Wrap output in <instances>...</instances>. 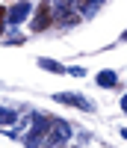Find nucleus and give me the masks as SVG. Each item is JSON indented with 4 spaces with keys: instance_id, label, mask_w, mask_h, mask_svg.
Segmentation results:
<instances>
[{
    "instance_id": "f257e3e1",
    "label": "nucleus",
    "mask_w": 127,
    "mask_h": 148,
    "mask_svg": "<svg viewBox=\"0 0 127 148\" xmlns=\"http://www.w3.org/2000/svg\"><path fill=\"white\" fill-rule=\"evenodd\" d=\"M30 125H27V130H24V145L27 148H42V142H44V136H47V127H50V119H44V116H30L27 119Z\"/></svg>"
},
{
    "instance_id": "f03ea898",
    "label": "nucleus",
    "mask_w": 127,
    "mask_h": 148,
    "mask_svg": "<svg viewBox=\"0 0 127 148\" xmlns=\"http://www.w3.org/2000/svg\"><path fill=\"white\" fill-rule=\"evenodd\" d=\"M71 139V125L62 119H50V127H47V136L42 142V148H62Z\"/></svg>"
},
{
    "instance_id": "7ed1b4c3",
    "label": "nucleus",
    "mask_w": 127,
    "mask_h": 148,
    "mask_svg": "<svg viewBox=\"0 0 127 148\" xmlns=\"http://www.w3.org/2000/svg\"><path fill=\"white\" fill-rule=\"evenodd\" d=\"M50 12H53V18L74 24L77 21V0H50Z\"/></svg>"
},
{
    "instance_id": "20e7f679",
    "label": "nucleus",
    "mask_w": 127,
    "mask_h": 148,
    "mask_svg": "<svg viewBox=\"0 0 127 148\" xmlns=\"http://www.w3.org/2000/svg\"><path fill=\"white\" fill-rule=\"evenodd\" d=\"M59 104H71V107H77V110H86V113H92L95 110V104L89 101V98H83V95H77V92H59V95H53Z\"/></svg>"
},
{
    "instance_id": "39448f33",
    "label": "nucleus",
    "mask_w": 127,
    "mask_h": 148,
    "mask_svg": "<svg viewBox=\"0 0 127 148\" xmlns=\"http://www.w3.org/2000/svg\"><path fill=\"white\" fill-rule=\"evenodd\" d=\"M30 12H33V6L27 3V0H18V3L6 12V24H12V27H15V24H24Z\"/></svg>"
},
{
    "instance_id": "423d86ee",
    "label": "nucleus",
    "mask_w": 127,
    "mask_h": 148,
    "mask_svg": "<svg viewBox=\"0 0 127 148\" xmlns=\"http://www.w3.org/2000/svg\"><path fill=\"white\" fill-rule=\"evenodd\" d=\"M50 21H53V12H50V3H42V6H39V15H36V21H33V30H36V33L47 30V27H50Z\"/></svg>"
},
{
    "instance_id": "0eeeda50",
    "label": "nucleus",
    "mask_w": 127,
    "mask_h": 148,
    "mask_svg": "<svg viewBox=\"0 0 127 148\" xmlns=\"http://www.w3.org/2000/svg\"><path fill=\"white\" fill-rule=\"evenodd\" d=\"M98 86H104V89L118 86V74H115V71H100V74H98Z\"/></svg>"
},
{
    "instance_id": "6e6552de",
    "label": "nucleus",
    "mask_w": 127,
    "mask_h": 148,
    "mask_svg": "<svg viewBox=\"0 0 127 148\" xmlns=\"http://www.w3.org/2000/svg\"><path fill=\"white\" fill-rule=\"evenodd\" d=\"M100 3H104V0H77V12H83V15H95V12L100 9Z\"/></svg>"
},
{
    "instance_id": "1a4fd4ad",
    "label": "nucleus",
    "mask_w": 127,
    "mask_h": 148,
    "mask_svg": "<svg viewBox=\"0 0 127 148\" xmlns=\"http://www.w3.org/2000/svg\"><path fill=\"white\" fill-rule=\"evenodd\" d=\"M15 119H18L15 110H3V107H0V125H3V127H12V125H15Z\"/></svg>"
},
{
    "instance_id": "9d476101",
    "label": "nucleus",
    "mask_w": 127,
    "mask_h": 148,
    "mask_svg": "<svg viewBox=\"0 0 127 148\" xmlns=\"http://www.w3.org/2000/svg\"><path fill=\"white\" fill-rule=\"evenodd\" d=\"M39 65H42L44 71H53V74H65V68H62L59 62H53V59H47V56H42V59H39Z\"/></svg>"
},
{
    "instance_id": "9b49d317",
    "label": "nucleus",
    "mask_w": 127,
    "mask_h": 148,
    "mask_svg": "<svg viewBox=\"0 0 127 148\" xmlns=\"http://www.w3.org/2000/svg\"><path fill=\"white\" fill-rule=\"evenodd\" d=\"M65 71H68V74H74V77H83V74H86L80 65H74V68H65Z\"/></svg>"
},
{
    "instance_id": "f8f14e48",
    "label": "nucleus",
    "mask_w": 127,
    "mask_h": 148,
    "mask_svg": "<svg viewBox=\"0 0 127 148\" xmlns=\"http://www.w3.org/2000/svg\"><path fill=\"white\" fill-rule=\"evenodd\" d=\"M6 42H12V45H21L24 39H21V36H18V33H12V36H9V39H6Z\"/></svg>"
},
{
    "instance_id": "ddd939ff",
    "label": "nucleus",
    "mask_w": 127,
    "mask_h": 148,
    "mask_svg": "<svg viewBox=\"0 0 127 148\" xmlns=\"http://www.w3.org/2000/svg\"><path fill=\"white\" fill-rule=\"evenodd\" d=\"M3 27H6V9H0V33H3Z\"/></svg>"
}]
</instances>
